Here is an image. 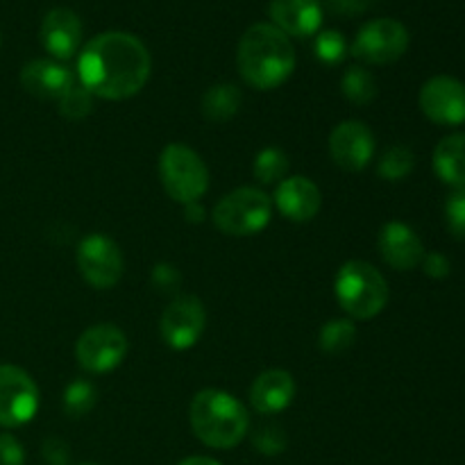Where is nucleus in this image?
Returning a JSON list of instances; mask_svg holds the SVG:
<instances>
[{
  "label": "nucleus",
  "mask_w": 465,
  "mask_h": 465,
  "mask_svg": "<svg viewBox=\"0 0 465 465\" xmlns=\"http://www.w3.org/2000/svg\"><path fill=\"white\" fill-rule=\"evenodd\" d=\"M295 398V381L286 371H266L250 386V404L263 416H275L291 407Z\"/></svg>",
  "instance_id": "6ab92c4d"
},
{
  "label": "nucleus",
  "mask_w": 465,
  "mask_h": 465,
  "mask_svg": "<svg viewBox=\"0 0 465 465\" xmlns=\"http://www.w3.org/2000/svg\"><path fill=\"white\" fill-rule=\"evenodd\" d=\"M416 166V157L404 145H393L381 154L380 163H377V173L389 182H400L409 177V173Z\"/></svg>",
  "instance_id": "5701e85b"
},
{
  "label": "nucleus",
  "mask_w": 465,
  "mask_h": 465,
  "mask_svg": "<svg viewBox=\"0 0 465 465\" xmlns=\"http://www.w3.org/2000/svg\"><path fill=\"white\" fill-rule=\"evenodd\" d=\"M334 293L348 316L357 321H371L384 312L389 302V284L384 275L368 262L343 263L336 272Z\"/></svg>",
  "instance_id": "20e7f679"
},
{
  "label": "nucleus",
  "mask_w": 465,
  "mask_h": 465,
  "mask_svg": "<svg viewBox=\"0 0 465 465\" xmlns=\"http://www.w3.org/2000/svg\"><path fill=\"white\" fill-rule=\"evenodd\" d=\"M127 354V336L112 322L89 327L77 339L75 357L86 372L104 375L121 366Z\"/></svg>",
  "instance_id": "6e6552de"
},
{
  "label": "nucleus",
  "mask_w": 465,
  "mask_h": 465,
  "mask_svg": "<svg viewBox=\"0 0 465 465\" xmlns=\"http://www.w3.org/2000/svg\"><path fill=\"white\" fill-rule=\"evenodd\" d=\"M377 245H380L384 262L395 271H411L425 259L422 241L418 239L411 227L400 221H391L381 227Z\"/></svg>",
  "instance_id": "2eb2a0df"
},
{
  "label": "nucleus",
  "mask_w": 465,
  "mask_h": 465,
  "mask_svg": "<svg viewBox=\"0 0 465 465\" xmlns=\"http://www.w3.org/2000/svg\"><path fill=\"white\" fill-rule=\"evenodd\" d=\"M313 50H316V57L321 59L322 64L336 66V64L343 62L345 54H348V41H345V36L336 30L318 32Z\"/></svg>",
  "instance_id": "bb28decb"
},
{
  "label": "nucleus",
  "mask_w": 465,
  "mask_h": 465,
  "mask_svg": "<svg viewBox=\"0 0 465 465\" xmlns=\"http://www.w3.org/2000/svg\"><path fill=\"white\" fill-rule=\"evenodd\" d=\"M422 266H425L427 275L434 277V280H443V277L450 275V262H448V257H443L440 252L425 254V259H422Z\"/></svg>",
  "instance_id": "473e14b6"
},
{
  "label": "nucleus",
  "mask_w": 465,
  "mask_h": 465,
  "mask_svg": "<svg viewBox=\"0 0 465 465\" xmlns=\"http://www.w3.org/2000/svg\"><path fill=\"white\" fill-rule=\"evenodd\" d=\"M275 204L282 216L289 221L309 223L321 212L322 195L318 186L307 177H289L277 186Z\"/></svg>",
  "instance_id": "f3484780"
},
{
  "label": "nucleus",
  "mask_w": 465,
  "mask_h": 465,
  "mask_svg": "<svg viewBox=\"0 0 465 465\" xmlns=\"http://www.w3.org/2000/svg\"><path fill=\"white\" fill-rule=\"evenodd\" d=\"M272 25L286 36H312L321 30L322 9L316 0H271Z\"/></svg>",
  "instance_id": "a211bd4d"
},
{
  "label": "nucleus",
  "mask_w": 465,
  "mask_h": 465,
  "mask_svg": "<svg viewBox=\"0 0 465 465\" xmlns=\"http://www.w3.org/2000/svg\"><path fill=\"white\" fill-rule=\"evenodd\" d=\"M271 198L252 186L223 195L213 207V225L227 236L259 234L271 223Z\"/></svg>",
  "instance_id": "423d86ee"
},
{
  "label": "nucleus",
  "mask_w": 465,
  "mask_h": 465,
  "mask_svg": "<svg viewBox=\"0 0 465 465\" xmlns=\"http://www.w3.org/2000/svg\"><path fill=\"white\" fill-rule=\"evenodd\" d=\"M254 448L262 454H280L286 448V436L280 427H263L254 434Z\"/></svg>",
  "instance_id": "c756f323"
},
{
  "label": "nucleus",
  "mask_w": 465,
  "mask_h": 465,
  "mask_svg": "<svg viewBox=\"0 0 465 465\" xmlns=\"http://www.w3.org/2000/svg\"><path fill=\"white\" fill-rule=\"evenodd\" d=\"M341 89L343 95L354 104H371L377 95V82L366 68L352 66L345 71L343 80H341Z\"/></svg>",
  "instance_id": "4be33fe9"
},
{
  "label": "nucleus",
  "mask_w": 465,
  "mask_h": 465,
  "mask_svg": "<svg viewBox=\"0 0 465 465\" xmlns=\"http://www.w3.org/2000/svg\"><path fill=\"white\" fill-rule=\"evenodd\" d=\"M409 30L395 18H375L359 30L350 53L366 64L386 66L407 53Z\"/></svg>",
  "instance_id": "0eeeda50"
},
{
  "label": "nucleus",
  "mask_w": 465,
  "mask_h": 465,
  "mask_svg": "<svg viewBox=\"0 0 465 465\" xmlns=\"http://www.w3.org/2000/svg\"><path fill=\"white\" fill-rule=\"evenodd\" d=\"M82 465H95V463H82Z\"/></svg>",
  "instance_id": "e433bc0d"
},
{
  "label": "nucleus",
  "mask_w": 465,
  "mask_h": 465,
  "mask_svg": "<svg viewBox=\"0 0 465 465\" xmlns=\"http://www.w3.org/2000/svg\"><path fill=\"white\" fill-rule=\"evenodd\" d=\"M448 227L457 239H465V189H457L445 204Z\"/></svg>",
  "instance_id": "c85d7f7f"
},
{
  "label": "nucleus",
  "mask_w": 465,
  "mask_h": 465,
  "mask_svg": "<svg viewBox=\"0 0 465 465\" xmlns=\"http://www.w3.org/2000/svg\"><path fill=\"white\" fill-rule=\"evenodd\" d=\"M77 268L94 289H114L123 277L121 248L109 236L89 234L77 248Z\"/></svg>",
  "instance_id": "9d476101"
},
{
  "label": "nucleus",
  "mask_w": 465,
  "mask_h": 465,
  "mask_svg": "<svg viewBox=\"0 0 465 465\" xmlns=\"http://www.w3.org/2000/svg\"><path fill=\"white\" fill-rule=\"evenodd\" d=\"M354 339H357V327L352 321H330L321 330V350L327 354H341L345 350L352 348Z\"/></svg>",
  "instance_id": "393cba45"
},
{
  "label": "nucleus",
  "mask_w": 465,
  "mask_h": 465,
  "mask_svg": "<svg viewBox=\"0 0 465 465\" xmlns=\"http://www.w3.org/2000/svg\"><path fill=\"white\" fill-rule=\"evenodd\" d=\"M420 109L436 125L465 123V84L457 77L436 75L420 89Z\"/></svg>",
  "instance_id": "f8f14e48"
},
{
  "label": "nucleus",
  "mask_w": 465,
  "mask_h": 465,
  "mask_svg": "<svg viewBox=\"0 0 465 465\" xmlns=\"http://www.w3.org/2000/svg\"><path fill=\"white\" fill-rule=\"evenodd\" d=\"M41 44L54 59H71L82 44V21L73 9H50L41 23Z\"/></svg>",
  "instance_id": "4468645a"
},
{
  "label": "nucleus",
  "mask_w": 465,
  "mask_h": 465,
  "mask_svg": "<svg viewBox=\"0 0 465 465\" xmlns=\"http://www.w3.org/2000/svg\"><path fill=\"white\" fill-rule=\"evenodd\" d=\"M25 452L12 434H0V465H23Z\"/></svg>",
  "instance_id": "7c9ffc66"
},
{
  "label": "nucleus",
  "mask_w": 465,
  "mask_h": 465,
  "mask_svg": "<svg viewBox=\"0 0 465 465\" xmlns=\"http://www.w3.org/2000/svg\"><path fill=\"white\" fill-rule=\"evenodd\" d=\"M21 84L35 98L62 100L75 86V77L62 64L50 62V59H35L23 66Z\"/></svg>",
  "instance_id": "dca6fc26"
},
{
  "label": "nucleus",
  "mask_w": 465,
  "mask_h": 465,
  "mask_svg": "<svg viewBox=\"0 0 465 465\" xmlns=\"http://www.w3.org/2000/svg\"><path fill=\"white\" fill-rule=\"evenodd\" d=\"M243 95L234 84H216L204 94L203 114L212 123H227L239 114Z\"/></svg>",
  "instance_id": "412c9836"
},
{
  "label": "nucleus",
  "mask_w": 465,
  "mask_h": 465,
  "mask_svg": "<svg viewBox=\"0 0 465 465\" xmlns=\"http://www.w3.org/2000/svg\"><path fill=\"white\" fill-rule=\"evenodd\" d=\"M41 454H44L48 465H68V461H71V450H68V445L62 439L45 440Z\"/></svg>",
  "instance_id": "2f4dec72"
},
{
  "label": "nucleus",
  "mask_w": 465,
  "mask_h": 465,
  "mask_svg": "<svg viewBox=\"0 0 465 465\" xmlns=\"http://www.w3.org/2000/svg\"><path fill=\"white\" fill-rule=\"evenodd\" d=\"M191 430L207 448L232 450L250 430L248 409L225 391L204 389L193 398L189 409Z\"/></svg>",
  "instance_id": "7ed1b4c3"
},
{
  "label": "nucleus",
  "mask_w": 465,
  "mask_h": 465,
  "mask_svg": "<svg viewBox=\"0 0 465 465\" xmlns=\"http://www.w3.org/2000/svg\"><path fill=\"white\" fill-rule=\"evenodd\" d=\"M153 68L143 41L130 32H103L82 48L77 59L80 84L94 98L125 100L145 86Z\"/></svg>",
  "instance_id": "f257e3e1"
},
{
  "label": "nucleus",
  "mask_w": 465,
  "mask_h": 465,
  "mask_svg": "<svg viewBox=\"0 0 465 465\" xmlns=\"http://www.w3.org/2000/svg\"><path fill=\"white\" fill-rule=\"evenodd\" d=\"M434 171L445 184L465 189V134L445 136L436 145Z\"/></svg>",
  "instance_id": "aec40b11"
},
{
  "label": "nucleus",
  "mask_w": 465,
  "mask_h": 465,
  "mask_svg": "<svg viewBox=\"0 0 465 465\" xmlns=\"http://www.w3.org/2000/svg\"><path fill=\"white\" fill-rule=\"evenodd\" d=\"M154 282H159L162 289H171L175 282H180V275L171 266H157L154 268Z\"/></svg>",
  "instance_id": "f704fd0d"
},
{
  "label": "nucleus",
  "mask_w": 465,
  "mask_h": 465,
  "mask_svg": "<svg viewBox=\"0 0 465 465\" xmlns=\"http://www.w3.org/2000/svg\"><path fill=\"white\" fill-rule=\"evenodd\" d=\"M371 3H372V0H327V5H330L334 12L348 14V16H352V14L366 12V9L371 7Z\"/></svg>",
  "instance_id": "72a5a7b5"
},
{
  "label": "nucleus",
  "mask_w": 465,
  "mask_h": 465,
  "mask_svg": "<svg viewBox=\"0 0 465 465\" xmlns=\"http://www.w3.org/2000/svg\"><path fill=\"white\" fill-rule=\"evenodd\" d=\"M95 400H98L95 386L86 380H75L64 391V411L71 418H82L95 407Z\"/></svg>",
  "instance_id": "b1692460"
},
{
  "label": "nucleus",
  "mask_w": 465,
  "mask_h": 465,
  "mask_svg": "<svg viewBox=\"0 0 465 465\" xmlns=\"http://www.w3.org/2000/svg\"><path fill=\"white\" fill-rule=\"evenodd\" d=\"M177 465H221V463L213 461V459H209V457H189Z\"/></svg>",
  "instance_id": "c9c22d12"
},
{
  "label": "nucleus",
  "mask_w": 465,
  "mask_h": 465,
  "mask_svg": "<svg viewBox=\"0 0 465 465\" xmlns=\"http://www.w3.org/2000/svg\"><path fill=\"white\" fill-rule=\"evenodd\" d=\"M236 64L250 86L259 91L277 89L295 71L293 44L271 23H254L241 36Z\"/></svg>",
  "instance_id": "f03ea898"
},
{
  "label": "nucleus",
  "mask_w": 465,
  "mask_h": 465,
  "mask_svg": "<svg viewBox=\"0 0 465 465\" xmlns=\"http://www.w3.org/2000/svg\"><path fill=\"white\" fill-rule=\"evenodd\" d=\"M204 322H207V313H204L203 302L195 295H180L163 309L159 331L168 348L184 352L198 343L204 331Z\"/></svg>",
  "instance_id": "9b49d317"
},
{
  "label": "nucleus",
  "mask_w": 465,
  "mask_h": 465,
  "mask_svg": "<svg viewBox=\"0 0 465 465\" xmlns=\"http://www.w3.org/2000/svg\"><path fill=\"white\" fill-rule=\"evenodd\" d=\"M94 112V95L82 84H75L62 100H59V114L66 121H82Z\"/></svg>",
  "instance_id": "cd10ccee"
},
{
  "label": "nucleus",
  "mask_w": 465,
  "mask_h": 465,
  "mask_svg": "<svg viewBox=\"0 0 465 465\" xmlns=\"http://www.w3.org/2000/svg\"><path fill=\"white\" fill-rule=\"evenodd\" d=\"M39 409V389L25 371L0 366V427L12 430L30 422Z\"/></svg>",
  "instance_id": "1a4fd4ad"
},
{
  "label": "nucleus",
  "mask_w": 465,
  "mask_h": 465,
  "mask_svg": "<svg viewBox=\"0 0 465 465\" xmlns=\"http://www.w3.org/2000/svg\"><path fill=\"white\" fill-rule=\"evenodd\" d=\"M330 154L336 166L350 173L363 171L375 157V136L361 121H345L330 136Z\"/></svg>",
  "instance_id": "ddd939ff"
},
{
  "label": "nucleus",
  "mask_w": 465,
  "mask_h": 465,
  "mask_svg": "<svg viewBox=\"0 0 465 465\" xmlns=\"http://www.w3.org/2000/svg\"><path fill=\"white\" fill-rule=\"evenodd\" d=\"M159 177L175 203H198L209 189V171L195 150L182 143H168L159 157Z\"/></svg>",
  "instance_id": "39448f33"
},
{
  "label": "nucleus",
  "mask_w": 465,
  "mask_h": 465,
  "mask_svg": "<svg viewBox=\"0 0 465 465\" xmlns=\"http://www.w3.org/2000/svg\"><path fill=\"white\" fill-rule=\"evenodd\" d=\"M289 171V157L277 148H266L254 159V177L263 184H272L277 180H284Z\"/></svg>",
  "instance_id": "a878e982"
}]
</instances>
